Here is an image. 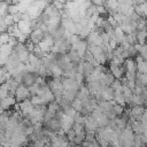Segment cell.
I'll return each mask as SVG.
<instances>
[{"label": "cell", "instance_id": "obj_17", "mask_svg": "<svg viewBox=\"0 0 147 147\" xmlns=\"http://www.w3.org/2000/svg\"><path fill=\"white\" fill-rule=\"evenodd\" d=\"M136 63H137V72L138 74H141V75L147 74V62L146 61H144L140 56H138Z\"/></svg>", "mask_w": 147, "mask_h": 147}, {"label": "cell", "instance_id": "obj_12", "mask_svg": "<svg viewBox=\"0 0 147 147\" xmlns=\"http://www.w3.org/2000/svg\"><path fill=\"white\" fill-rule=\"evenodd\" d=\"M101 99H102V101H113V99H114V90L111 87H109V86H102Z\"/></svg>", "mask_w": 147, "mask_h": 147}, {"label": "cell", "instance_id": "obj_20", "mask_svg": "<svg viewBox=\"0 0 147 147\" xmlns=\"http://www.w3.org/2000/svg\"><path fill=\"white\" fill-rule=\"evenodd\" d=\"M77 93H78V91H64L63 92V98L65 100H68L69 102H72L77 98Z\"/></svg>", "mask_w": 147, "mask_h": 147}, {"label": "cell", "instance_id": "obj_15", "mask_svg": "<svg viewBox=\"0 0 147 147\" xmlns=\"http://www.w3.org/2000/svg\"><path fill=\"white\" fill-rule=\"evenodd\" d=\"M67 56H68V59L70 60V62L74 64V65H76V67H78V64H80L82 63V57L78 55V53L76 52V51H74V49H71L68 54H67Z\"/></svg>", "mask_w": 147, "mask_h": 147}, {"label": "cell", "instance_id": "obj_18", "mask_svg": "<svg viewBox=\"0 0 147 147\" xmlns=\"http://www.w3.org/2000/svg\"><path fill=\"white\" fill-rule=\"evenodd\" d=\"M136 37H137L138 44L145 45V42L147 41V30H137L136 31Z\"/></svg>", "mask_w": 147, "mask_h": 147}, {"label": "cell", "instance_id": "obj_1", "mask_svg": "<svg viewBox=\"0 0 147 147\" xmlns=\"http://www.w3.org/2000/svg\"><path fill=\"white\" fill-rule=\"evenodd\" d=\"M48 87L52 91V93L55 96V101H59L63 96V85L61 78H53L51 82H48Z\"/></svg>", "mask_w": 147, "mask_h": 147}, {"label": "cell", "instance_id": "obj_31", "mask_svg": "<svg viewBox=\"0 0 147 147\" xmlns=\"http://www.w3.org/2000/svg\"><path fill=\"white\" fill-rule=\"evenodd\" d=\"M3 113H5V110H3V109H2V107L0 106V115H2Z\"/></svg>", "mask_w": 147, "mask_h": 147}, {"label": "cell", "instance_id": "obj_11", "mask_svg": "<svg viewBox=\"0 0 147 147\" xmlns=\"http://www.w3.org/2000/svg\"><path fill=\"white\" fill-rule=\"evenodd\" d=\"M84 127H85V131H93V132H96V130L99 129L95 119L91 115L86 116V119H85V123H84Z\"/></svg>", "mask_w": 147, "mask_h": 147}, {"label": "cell", "instance_id": "obj_5", "mask_svg": "<svg viewBox=\"0 0 147 147\" xmlns=\"http://www.w3.org/2000/svg\"><path fill=\"white\" fill-rule=\"evenodd\" d=\"M71 49L76 51V52L78 53V55H79L82 59H84L86 52L88 51V44H87V41L80 39L79 41H77L76 44H74V45L71 46Z\"/></svg>", "mask_w": 147, "mask_h": 147}, {"label": "cell", "instance_id": "obj_21", "mask_svg": "<svg viewBox=\"0 0 147 147\" xmlns=\"http://www.w3.org/2000/svg\"><path fill=\"white\" fill-rule=\"evenodd\" d=\"M51 74L53 75L54 78H61V77L63 76V70H62L57 64H55V65L53 67V69L51 70Z\"/></svg>", "mask_w": 147, "mask_h": 147}, {"label": "cell", "instance_id": "obj_13", "mask_svg": "<svg viewBox=\"0 0 147 147\" xmlns=\"http://www.w3.org/2000/svg\"><path fill=\"white\" fill-rule=\"evenodd\" d=\"M125 37H126V34L123 32V30H122L118 25H117L116 28H114V29H113V38L118 42V45H119V44H122V42L124 41Z\"/></svg>", "mask_w": 147, "mask_h": 147}, {"label": "cell", "instance_id": "obj_27", "mask_svg": "<svg viewBox=\"0 0 147 147\" xmlns=\"http://www.w3.org/2000/svg\"><path fill=\"white\" fill-rule=\"evenodd\" d=\"M65 115H68L69 117H71V118H75V116H76V114H77V111L72 108V107H69V108H67L64 111H63Z\"/></svg>", "mask_w": 147, "mask_h": 147}, {"label": "cell", "instance_id": "obj_32", "mask_svg": "<svg viewBox=\"0 0 147 147\" xmlns=\"http://www.w3.org/2000/svg\"><path fill=\"white\" fill-rule=\"evenodd\" d=\"M45 147H52V145H51V142H48V144H46V145H45Z\"/></svg>", "mask_w": 147, "mask_h": 147}, {"label": "cell", "instance_id": "obj_28", "mask_svg": "<svg viewBox=\"0 0 147 147\" xmlns=\"http://www.w3.org/2000/svg\"><path fill=\"white\" fill-rule=\"evenodd\" d=\"M8 60H9V57H8V56H6V55H3V54H1V53H0V67L5 65V64L8 62Z\"/></svg>", "mask_w": 147, "mask_h": 147}, {"label": "cell", "instance_id": "obj_4", "mask_svg": "<svg viewBox=\"0 0 147 147\" xmlns=\"http://www.w3.org/2000/svg\"><path fill=\"white\" fill-rule=\"evenodd\" d=\"M30 94L31 93L29 91V87H26L24 85H20L18 88L16 90V92H15V99L20 103V102H23L24 100H28Z\"/></svg>", "mask_w": 147, "mask_h": 147}, {"label": "cell", "instance_id": "obj_22", "mask_svg": "<svg viewBox=\"0 0 147 147\" xmlns=\"http://www.w3.org/2000/svg\"><path fill=\"white\" fill-rule=\"evenodd\" d=\"M71 107H72L77 113H82V110H83V108H84V107H83V102H82L79 99H77V98L71 102Z\"/></svg>", "mask_w": 147, "mask_h": 147}, {"label": "cell", "instance_id": "obj_19", "mask_svg": "<svg viewBox=\"0 0 147 147\" xmlns=\"http://www.w3.org/2000/svg\"><path fill=\"white\" fill-rule=\"evenodd\" d=\"M13 51H14V47H13V46H10L9 44L1 45V46H0V53H1V54H3V55H6V56H8V57L11 55Z\"/></svg>", "mask_w": 147, "mask_h": 147}, {"label": "cell", "instance_id": "obj_8", "mask_svg": "<svg viewBox=\"0 0 147 147\" xmlns=\"http://www.w3.org/2000/svg\"><path fill=\"white\" fill-rule=\"evenodd\" d=\"M17 28L20 29V31L23 33V34H25V36H29L30 37V34L32 33V26H31V21H23V20H21L18 23H17Z\"/></svg>", "mask_w": 147, "mask_h": 147}, {"label": "cell", "instance_id": "obj_7", "mask_svg": "<svg viewBox=\"0 0 147 147\" xmlns=\"http://www.w3.org/2000/svg\"><path fill=\"white\" fill-rule=\"evenodd\" d=\"M61 25L65 29V31L70 32L71 34H76V33H77V26H76V23H75L71 18H69V17H64V18H62V21H61Z\"/></svg>", "mask_w": 147, "mask_h": 147}, {"label": "cell", "instance_id": "obj_33", "mask_svg": "<svg viewBox=\"0 0 147 147\" xmlns=\"http://www.w3.org/2000/svg\"><path fill=\"white\" fill-rule=\"evenodd\" d=\"M74 147H82V146H80V145H75Z\"/></svg>", "mask_w": 147, "mask_h": 147}, {"label": "cell", "instance_id": "obj_14", "mask_svg": "<svg viewBox=\"0 0 147 147\" xmlns=\"http://www.w3.org/2000/svg\"><path fill=\"white\" fill-rule=\"evenodd\" d=\"M16 99L14 98V96H7L6 99H2V100H0V106L2 107V109L3 110H7V109H9L10 107H13V106H15L16 105Z\"/></svg>", "mask_w": 147, "mask_h": 147}, {"label": "cell", "instance_id": "obj_6", "mask_svg": "<svg viewBox=\"0 0 147 147\" xmlns=\"http://www.w3.org/2000/svg\"><path fill=\"white\" fill-rule=\"evenodd\" d=\"M62 85L64 91H79V88L82 87L80 84H78L75 79H71V78H63Z\"/></svg>", "mask_w": 147, "mask_h": 147}, {"label": "cell", "instance_id": "obj_29", "mask_svg": "<svg viewBox=\"0 0 147 147\" xmlns=\"http://www.w3.org/2000/svg\"><path fill=\"white\" fill-rule=\"evenodd\" d=\"M7 25L3 23V21L2 20H0V34L1 33H5V32H7Z\"/></svg>", "mask_w": 147, "mask_h": 147}, {"label": "cell", "instance_id": "obj_9", "mask_svg": "<svg viewBox=\"0 0 147 147\" xmlns=\"http://www.w3.org/2000/svg\"><path fill=\"white\" fill-rule=\"evenodd\" d=\"M109 68H110L111 75L115 77V79L121 80V79L125 76V70H124L123 65H113V64H110Z\"/></svg>", "mask_w": 147, "mask_h": 147}, {"label": "cell", "instance_id": "obj_16", "mask_svg": "<svg viewBox=\"0 0 147 147\" xmlns=\"http://www.w3.org/2000/svg\"><path fill=\"white\" fill-rule=\"evenodd\" d=\"M125 72H137V63L132 59H126L123 63Z\"/></svg>", "mask_w": 147, "mask_h": 147}, {"label": "cell", "instance_id": "obj_10", "mask_svg": "<svg viewBox=\"0 0 147 147\" xmlns=\"http://www.w3.org/2000/svg\"><path fill=\"white\" fill-rule=\"evenodd\" d=\"M44 34H45V32H44L41 29H37V30H33V31H32V33L30 34L29 39H30L33 44L38 45L40 41L44 40Z\"/></svg>", "mask_w": 147, "mask_h": 147}, {"label": "cell", "instance_id": "obj_25", "mask_svg": "<svg viewBox=\"0 0 147 147\" xmlns=\"http://www.w3.org/2000/svg\"><path fill=\"white\" fill-rule=\"evenodd\" d=\"M3 23L7 25V28H9V26H11V25H14L15 23H14V18H13V15H10V14H7L5 17H3Z\"/></svg>", "mask_w": 147, "mask_h": 147}, {"label": "cell", "instance_id": "obj_23", "mask_svg": "<svg viewBox=\"0 0 147 147\" xmlns=\"http://www.w3.org/2000/svg\"><path fill=\"white\" fill-rule=\"evenodd\" d=\"M30 101H31V103H32L34 107H38V106H45V105H42V101H41V99H40L39 95H32L31 99H30Z\"/></svg>", "mask_w": 147, "mask_h": 147}, {"label": "cell", "instance_id": "obj_26", "mask_svg": "<svg viewBox=\"0 0 147 147\" xmlns=\"http://www.w3.org/2000/svg\"><path fill=\"white\" fill-rule=\"evenodd\" d=\"M9 39H10V34L5 32V33H1L0 34V46L1 45H6L9 42Z\"/></svg>", "mask_w": 147, "mask_h": 147}, {"label": "cell", "instance_id": "obj_30", "mask_svg": "<svg viewBox=\"0 0 147 147\" xmlns=\"http://www.w3.org/2000/svg\"><path fill=\"white\" fill-rule=\"evenodd\" d=\"M13 18H14V23H15V24H17V23L22 20V14H21V13H17V14L13 15Z\"/></svg>", "mask_w": 147, "mask_h": 147}, {"label": "cell", "instance_id": "obj_3", "mask_svg": "<svg viewBox=\"0 0 147 147\" xmlns=\"http://www.w3.org/2000/svg\"><path fill=\"white\" fill-rule=\"evenodd\" d=\"M44 127H45L46 130H48V131H51V132L57 134V133H60V132L62 131V129H61V119L54 117V118L51 119L49 122L44 123Z\"/></svg>", "mask_w": 147, "mask_h": 147}, {"label": "cell", "instance_id": "obj_24", "mask_svg": "<svg viewBox=\"0 0 147 147\" xmlns=\"http://www.w3.org/2000/svg\"><path fill=\"white\" fill-rule=\"evenodd\" d=\"M85 119H86V116L82 115L80 113H77L76 116H75V118H74V122H75L76 124H82V125H84Z\"/></svg>", "mask_w": 147, "mask_h": 147}, {"label": "cell", "instance_id": "obj_2", "mask_svg": "<svg viewBox=\"0 0 147 147\" xmlns=\"http://www.w3.org/2000/svg\"><path fill=\"white\" fill-rule=\"evenodd\" d=\"M39 78V75L38 72H24L23 76H22V82H21V85H24L26 87H31L36 84L37 79Z\"/></svg>", "mask_w": 147, "mask_h": 147}]
</instances>
